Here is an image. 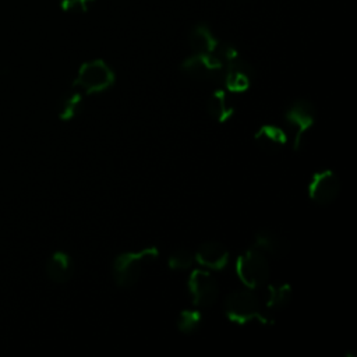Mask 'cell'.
<instances>
[{
    "label": "cell",
    "mask_w": 357,
    "mask_h": 357,
    "mask_svg": "<svg viewBox=\"0 0 357 357\" xmlns=\"http://www.w3.org/2000/svg\"><path fill=\"white\" fill-rule=\"evenodd\" d=\"M194 261H195L194 254L190 250L177 248L169 255L167 264L172 271H185L192 266Z\"/></svg>",
    "instance_id": "17"
},
{
    "label": "cell",
    "mask_w": 357,
    "mask_h": 357,
    "mask_svg": "<svg viewBox=\"0 0 357 357\" xmlns=\"http://www.w3.org/2000/svg\"><path fill=\"white\" fill-rule=\"evenodd\" d=\"M225 314L226 317L238 325L248 324L254 319L266 322L261 312V303L252 289L236 290L225 298Z\"/></svg>",
    "instance_id": "3"
},
{
    "label": "cell",
    "mask_w": 357,
    "mask_h": 357,
    "mask_svg": "<svg viewBox=\"0 0 357 357\" xmlns=\"http://www.w3.org/2000/svg\"><path fill=\"white\" fill-rule=\"evenodd\" d=\"M284 120L293 131V148L300 151L315 123V107L307 99L294 100L284 112Z\"/></svg>",
    "instance_id": "5"
},
{
    "label": "cell",
    "mask_w": 357,
    "mask_h": 357,
    "mask_svg": "<svg viewBox=\"0 0 357 357\" xmlns=\"http://www.w3.org/2000/svg\"><path fill=\"white\" fill-rule=\"evenodd\" d=\"M188 290L195 307L206 308L215 304L219 296V284L213 275L205 269H194L188 276Z\"/></svg>",
    "instance_id": "7"
},
{
    "label": "cell",
    "mask_w": 357,
    "mask_h": 357,
    "mask_svg": "<svg viewBox=\"0 0 357 357\" xmlns=\"http://www.w3.org/2000/svg\"><path fill=\"white\" fill-rule=\"evenodd\" d=\"M342 184L337 174L329 169L315 172L308 184V197L318 205L332 204L340 194Z\"/></svg>",
    "instance_id": "8"
},
{
    "label": "cell",
    "mask_w": 357,
    "mask_h": 357,
    "mask_svg": "<svg viewBox=\"0 0 357 357\" xmlns=\"http://www.w3.org/2000/svg\"><path fill=\"white\" fill-rule=\"evenodd\" d=\"M236 273L240 282L248 289H259L269 279V262L266 255L250 247L236 259Z\"/></svg>",
    "instance_id": "2"
},
{
    "label": "cell",
    "mask_w": 357,
    "mask_h": 357,
    "mask_svg": "<svg viewBox=\"0 0 357 357\" xmlns=\"http://www.w3.org/2000/svg\"><path fill=\"white\" fill-rule=\"evenodd\" d=\"M220 40L213 35L211 28L205 24L195 25L190 32V47L192 53L213 54Z\"/></svg>",
    "instance_id": "13"
},
{
    "label": "cell",
    "mask_w": 357,
    "mask_h": 357,
    "mask_svg": "<svg viewBox=\"0 0 357 357\" xmlns=\"http://www.w3.org/2000/svg\"><path fill=\"white\" fill-rule=\"evenodd\" d=\"M95 0H59L60 7L66 13H85L93 4Z\"/></svg>",
    "instance_id": "19"
},
{
    "label": "cell",
    "mask_w": 357,
    "mask_h": 357,
    "mask_svg": "<svg viewBox=\"0 0 357 357\" xmlns=\"http://www.w3.org/2000/svg\"><path fill=\"white\" fill-rule=\"evenodd\" d=\"M227 248L216 241H208L201 244L194 258L195 261L208 271H223L229 264Z\"/></svg>",
    "instance_id": "9"
},
{
    "label": "cell",
    "mask_w": 357,
    "mask_h": 357,
    "mask_svg": "<svg viewBox=\"0 0 357 357\" xmlns=\"http://www.w3.org/2000/svg\"><path fill=\"white\" fill-rule=\"evenodd\" d=\"M74 272V264L71 257L64 251L53 252L46 262V273L50 280L56 283L67 282Z\"/></svg>",
    "instance_id": "12"
},
{
    "label": "cell",
    "mask_w": 357,
    "mask_h": 357,
    "mask_svg": "<svg viewBox=\"0 0 357 357\" xmlns=\"http://www.w3.org/2000/svg\"><path fill=\"white\" fill-rule=\"evenodd\" d=\"M159 258L156 247L119 254L113 261V278L119 287H132L142 276L144 269Z\"/></svg>",
    "instance_id": "1"
},
{
    "label": "cell",
    "mask_w": 357,
    "mask_h": 357,
    "mask_svg": "<svg viewBox=\"0 0 357 357\" xmlns=\"http://www.w3.org/2000/svg\"><path fill=\"white\" fill-rule=\"evenodd\" d=\"M114 78L116 77L110 66L106 61L96 59L85 61L79 67L73 86L79 89L82 93L93 95L109 89L114 84Z\"/></svg>",
    "instance_id": "4"
},
{
    "label": "cell",
    "mask_w": 357,
    "mask_h": 357,
    "mask_svg": "<svg viewBox=\"0 0 357 357\" xmlns=\"http://www.w3.org/2000/svg\"><path fill=\"white\" fill-rule=\"evenodd\" d=\"M254 139L261 149L266 152H279L287 144L289 135L279 126L264 124L257 130Z\"/></svg>",
    "instance_id": "10"
},
{
    "label": "cell",
    "mask_w": 357,
    "mask_h": 357,
    "mask_svg": "<svg viewBox=\"0 0 357 357\" xmlns=\"http://www.w3.org/2000/svg\"><path fill=\"white\" fill-rule=\"evenodd\" d=\"M291 286L289 283H278L271 284L268 287V296H266V307L272 311L284 308L290 300H291Z\"/></svg>",
    "instance_id": "16"
},
{
    "label": "cell",
    "mask_w": 357,
    "mask_h": 357,
    "mask_svg": "<svg viewBox=\"0 0 357 357\" xmlns=\"http://www.w3.org/2000/svg\"><path fill=\"white\" fill-rule=\"evenodd\" d=\"M181 71L190 78L208 82L223 84L225 77V64L223 61L213 54H201L192 53L181 63Z\"/></svg>",
    "instance_id": "6"
},
{
    "label": "cell",
    "mask_w": 357,
    "mask_h": 357,
    "mask_svg": "<svg viewBox=\"0 0 357 357\" xmlns=\"http://www.w3.org/2000/svg\"><path fill=\"white\" fill-rule=\"evenodd\" d=\"M252 247L261 251L264 255H271L275 258L284 257L289 251L287 241L271 230H259L254 237Z\"/></svg>",
    "instance_id": "11"
},
{
    "label": "cell",
    "mask_w": 357,
    "mask_h": 357,
    "mask_svg": "<svg viewBox=\"0 0 357 357\" xmlns=\"http://www.w3.org/2000/svg\"><path fill=\"white\" fill-rule=\"evenodd\" d=\"M82 106H84V93L75 86H73V89L64 93L63 98L60 99L59 117L61 120L68 121L75 116H78V113L82 110Z\"/></svg>",
    "instance_id": "15"
},
{
    "label": "cell",
    "mask_w": 357,
    "mask_h": 357,
    "mask_svg": "<svg viewBox=\"0 0 357 357\" xmlns=\"http://www.w3.org/2000/svg\"><path fill=\"white\" fill-rule=\"evenodd\" d=\"M202 315L198 310H184L177 318V328L183 333H192L201 324Z\"/></svg>",
    "instance_id": "18"
},
{
    "label": "cell",
    "mask_w": 357,
    "mask_h": 357,
    "mask_svg": "<svg viewBox=\"0 0 357 357\" xmlns=\"http://www.w3.org/2000/svg\"><path fill=\"white\" fill-rule=\"evenodd\" d=\"M208 112L219 123H226L234 116V107L229 103L227 95L223 89L215 91L208 99Z\"/></svg>",
    "instance_id": "14"
}]
</instances>
